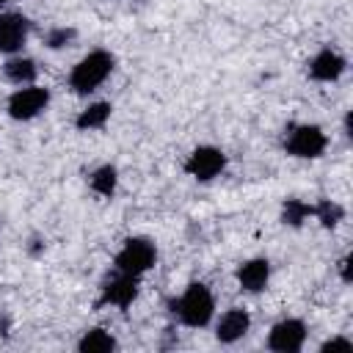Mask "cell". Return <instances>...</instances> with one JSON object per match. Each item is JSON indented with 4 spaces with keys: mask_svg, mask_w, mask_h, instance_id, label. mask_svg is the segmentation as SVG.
Returning <instances> with one entry per match:
<instances>
[{
    "mask_svg": "<svg viewBox=\"0 0 353 353\" xmlns=\"http://www.w3.org/2000/svg\"><path fill=\"white\" fill-rule=\"evenodd\" d=\"M116 66V55L108 52V50H91L88 55H83L72 72H69V88L77 94V97H88L94 94L113 72Z\"/></svg>",
    "mask_w": 353,
    "mask_h": 353,
    "instance_id": "cell-2",
    "label": "cell"
},
{
    "mask_svg": "<svg viewBox=\"0 0 353 353\" xmlns=\"http://www.w3.org/2000/svg\"><path fill=\"white\" fill-rule=\"evenodd\" d=\"M138 287H141L138 276H130V273H121V270L113 268V273L99 287L97 309H102V306H116V309L132 306V301L138 298Z\"/></svg>",
    "mask_w": 353,
    "mask_h": 353,
    "instance_id": "cell-6",
    "label": "cell"
},
{
    "mask_svg": "<svg viewBox=\"0 0 353 353\" xmlns=\"http://www.w3.org/2000/svg\"><path fill=\"white\" fill-rule=\"evenodd\" d=\"M336 350L350 353L353 350V339H347V336H331V339H325L320 345V353H336Z\"/></svg>",
    "mask_w": 353,
    "mask_h": 353,
    "instance_id": "cell-20",
    "label": "cell"
},
{
    "mask_svg": "<svg viewBox=\"0 0 353 353\" xmlns=\"http://www.w3.org/2000/svg\"><path fill=\"white\" fill-rule=\"evenodd\" d=\"M74 39H77V30H74V28L58 25V28H50V30L44 33V47H50V50H63V47H69Z\"/></svg>",
    "mask_w": 353,
    "mask_h": 353,
    "instance_id": "cell-19",
    "label": "cell"
},
{
    "mask_svg": "<svg viewBox=\"0 0 353 353\" xmlns=\"http://www.w3.org/2000/svg\"><path fill=\"white\" fill-rule=\"evenodd\" d=\"M248 328H251V314L245 309H240V306H232V309H226L218 317V323H215V339L221 345H234V342H240L248 334Z\"/></svg>",
    "mask_w": 353,
    "mask_h": 353,
    "instance_id": "cell-11",
    "label": "cell"
},
{
    "mask_svg": "<svg viewBox=\"0 0 353 353\" xmlns=\"http://www.w3.org/2000/svg\"><path fill=\"white\" fill-rule=\"evenodd\" d=\"M328 135L317 124H290L284 130V152L301 160H314L325 152Z\"/></svg>",
    "mask_w": 353,
    "mask_h": 353,
    "instance_id": "cell-5",
    "label": "cell"
},
{
    "mask_svg": "<svg viewBox=\"0 0 353 353\" xmlns=\"http://www.w3.org/2000/svg\"><path fill=\"white\" fill-rule=\"evenodd\" d=\"M110 113H113V105H110V102H91L88 108H83V110L77 113L74 127H77L80 132H88V130H102V127L108 124Z\"/></svg>",
    "mask_w": 353,
    "mask_h": 353,
    "instance_id": "cell-15",
    "label": "cell"
},
{
    "mask_svg": "<svg viewBox=\"0 0 353 353\" xmlns=\"http://www.w3.org/2000/svg\"><path fill=\"white\" fill-rule=\"evenodd\" d=\"M309 328L301 317H284L268 331V347L273 353H298L303 350Z\"/></svg>",
    "mask_w": 353,
    "mask_h": 353,
    "instance_id": "cell-8",
    "label": "cell"
},
{
    "mask_svg": "<svg viewBox=\"0 0 353 353\" xmlns=\"http://www.w3.org/2000/svg\"><path fill=\"white\" fill-rule=\"evenodd\" d=\"M347 69V61L345 55H339L336 50L331 47H323L312 61H309V77L317 80V83H334L345 74Z\"/></svg>",
    "mask_w": 353,
    "mask_h": 353,
    "instance_id": "cell-12",
    "label": "cell"
},
{
    "mask_svg": "<svg viewBox=\"0 0 353 353\" xmlns=\"http://www.w3.org/2000/svg\"><path fill=\"white\" fill-rule=\"evenodd\" d=\"M312 218H317L320 226L334 229V226L345 218V207L336 204V201H331V199H320L317 204H312Z\"/></svg>",
    "mask_w": 353,
    "mask_h": 353,
    "instance_id": "cell-17",
    "label": "cell"
},
{
    "mask_svg": "<svg viewBox=\"0 0 353 353\" xmlns=\"http://www.w3.org/2000/svg\"><path fill=\"white\" fill-rule=\"evenodd\" d=\"M171 312H174V317L185 328H204V325H210L212 317H215L212 290L204 281H190L182 290V295L171 301Z\"/></svg>",
    "mask_w": 353,
    "mask_h": 353,
    "instance_id": "cell-1",
    "label": "cell"
},
{
    "mask_svg": "<svg viewBox=\"0 0 353 353\" xmlns=\"http://www.w3.org/2000/svg\"><path fill=\"white\" fill-rule=\"evenodd\" d=\"M234 279H237V287H240L243 292L256 295V292H262V290L268 287V281H270V262H268L265 256H251V259H245V262L237 265Z\"/></svg>",
    "mask_w": 353,
    "mask_h": 353,
    "instance_id": "cell-10",
    "label": "cell"
},
{
    "mask_svg": "<svg viewBox=\"0 0 353 353\" xmlns=\"http://www.w3.org/2000/svg\"><path fill=\"white\" fill-rule=\"evenodd\" d=\"M77 350L80 353H113V350H119V342L105 328H88L77 339Z\"/></svg>",
    "mask_w": 353,
    "mask_h": 353,
    "instance_id": "cell-14",
    "label": "cell"
},
{
    "mask_svg": "<svg viewBox=\"0 0 353 353\" xmlns=\"http://www.w3.org/2000/svg\"><path fill=\"white\" fill-rule=\"evenodd\" d=\"M33 22L19 14V11H3L0 14V52L3 55H17L28 44Z\"/></svg>",
    "mask_w": 353,
    "mask_h": 353,
    "instance_id": "cell-9",
    "label": "cell"
},
{
    "mask_svg": "<svg viewBox=\"0 0 353 353\" xmlns=\"http://www.w3.org/2000/svg\"><path fill=\"white\" fill-rule=\"evenodd\" d=\"M3 74H6V80L14 83V85H30V83H36L39 66H36L33 58L17 52V55H8V61L3 63Z\"/></svg>",
    "mask_w": 353,
    "mask_h": 353,
    "instance_id": "cell-13",
    "label": "cell"
},
{
    "mask_svg": "<svg viewBox=\"0 0 353 353\" xmlns=\"http://www.w3.org/2000/svg\"><path fill=\"white\" fill-rule=\"evenodd\" d=\"M226 163H229V160H226L223 149L204 143V146H196V149L185 157L182 168H185L188 176H193V179H199V182H210V179H215V176L226 168Z\"/></svg>",
    "mask_w": 353,
    "mask_h": 353,
    "instance_id": "cell-7",
    "label": "cell"
},
{
    "mask_svg": "<svg viewBox=\"0 0 353 353\" xmlns=\"http://www.w3.org/2000/svg\"><path fill=\"white\" fill-rule=\"evenodd\" d=\"M88 188L97 196H102V199H113L116 196V188H119V171H116V165L105 163V165L94 168L88 174Z\"/></svg>",
    "mask_w": 353,
    "mask_h": 353,
    "instance_id": "cell-16",
    "label": "cell"
},
{
    "mask_svg": "<svg viewBox=\"0 0 353 353\" xmlns=\"http://www.w3.org/2000/svg\"><path fill=\"white\" fill-rule=\"evenodd\" d=\"M306 218H312V204L301 201V199H287L281 207V221L287 226H301Z\"/></svg>",
    "mask_w": 353,
    "mask_h": 353,
    "instance_id": "cell-18",
    "label": "cell"
},
{
    "mask_svg": "<svg viewBox=\"0 0 353 353\" xmlns=\"http://www.w3.org/2000/svg\"><path fill=\"white\" fill-rule=\"evenodd\" d=\"M47 105H50V88L30 83V85H17V88L8 94V99H6V113H8V119H14V121H30V119L41 116V113L47 110Z\"/></svg>",
    "mask_w": 353,
    "mask_h": 353,
    "instance_id": "cell-4",
    "label": "cell"
},
{
    "mask_svg": "<svg viewBox=\"0 0 353 353\" xmlns=\"http://www.w3.org/2000/svg\"><path fill=\"white\" fill-rule=\"evenodd\" d=\"M8 3H17V0H0V8H3V6H8Z\"/></svg>",
    "mask_w": 353,
    "mask_h": 353,
    "instance_id": "cell-22",
    "label": "cell"
},
{
    "mask_svg": "<svg viewBox=\"0 0 353 353\" xmlns=\"http://www.w3.org/2000/svg\"><path fill=\"white\" fill-rule=\"evenodd\" d=\"M347 268H350V254H345V256L339 259V273H342V281H345V284L350 281V270H347Z\"/></svg>",
    "mask_w": 353,
    "mask_h": 353,
    "instance_id": "cell-21",
    "label": "cell"
},
{
    "mask_svg": "<svg viewBox=\"0 0 353 353\" xmlns=\"http://www.w3.org/2000/svg\"><path fill=\"white\" fill-rule=\"evenodd\" d=\"M157 262V245L149 240V237H127L121 243V248L116 251L113 256V268L121 270V273H130V276H138L143 279Z\"/></svg>",
    "mask_w": 353,
    "mask_h": 353,
    "instance_id": "cell-3",
    "label": "cell"
}]
</instances>
